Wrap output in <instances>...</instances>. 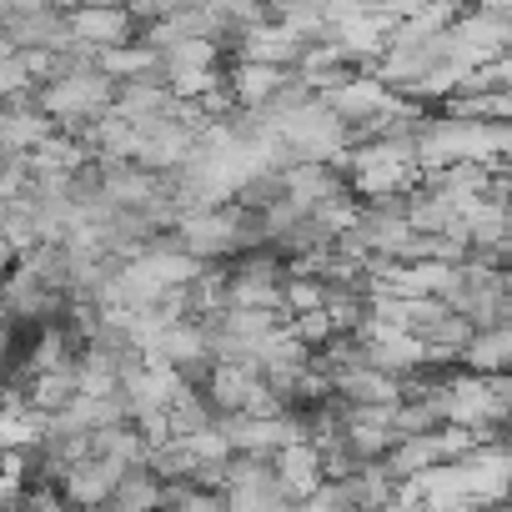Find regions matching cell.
I'll use <instances>...</instances> for the list:
<instances>
[{"label":"cell","instance_id":"1","mask_svg":"<svg viewBox=\"0 0 512 512\" xmlns=\"http://www.w3.org/2000/svg\"><path fill=\"white\" fill-rule=\"evenodd\" d=\"M36 106L66 126L71 136H86L111 106H116V81L96 66V71H76V76H61V81H46L36 91Z\"/></svg>","mask_w":512,"mask_h":512},{"label":"cell","instance_id":"2","mask_svg":"<svg viewBox=\"0 0 512 512\" xmlns=\"http://www.w3.org/2000/svg\"><path fill=\"white\" fill-rule=\"evenodd\" d=\"M226 507L231 512H297L302 502L277 477L272 457H231L226 467Z\"/></svg>","mask_w":512,"mask_h":512},{"label":"cell","instance_id":"3","mask_svg":"<svg viewBox=\"0 0 512 512\" xmlns=\"http://www.w3.org/2000/svg\"><path fill=\"white\" fill-rule=\"evenodd\" d=\"M126 472H131V467H121V462H111V457H101V452H86L81 462H71V467L61 472V497H66L76 512H101Z\"/></svg>","mask_w":512,"mask_h":512},{"label":"cell","instance_id":"4","mask_svg":"<svg viewBox=\"0 0 512 512\" xmlns=\"http://www.w3.org/2000/svg\"><path fill=\"white\" fill-rule=\"evenodd\" d=\"M66 21H71V36L96 51H116L136 41V16L126 6H76L66 11Z\"/></svg>","mask_w":512,"mask_h":512},{"label":"cell","instance_id":"5","mask_svg":"<svg viewBox=\"0 0 512 512\" xmlns=\"http://www.w3.org/2000/svg\"><path fill=\"white\" fill-rule=\"evenodd\" d=\"M56 136V121L36 101H11L0 106V151L6 156H31L41 141Z\"/></svg>","mask_w":512,"mask_h":512},{"label":"cell","instance_id":"6","mask_svg":"<svg viewBox=\"0 0 512 512\" xmlns=\"http://www.w3.org/2000/svg\"><path fill=\"white\" fill-rule=\"evenodd\" d=\"M272 467H277V477L287 482V492L302 502V497H312L322 482H327V467H322V452L312 447V442H292V447H282L277 457H272Z\"/></svg>","mask_w":512,"mask_h":512},{"label":"cell","instance_id":"7","mask_svg":"<svg viewBox=\"0 0 512 512\" xmlns=\"http://www.w3.org/2000/svg\"><path fill=\"white\" fill-rule=\"evenodd\" d=\"M161 497H166V482H161L151 467H131V472L116 482L106 512H161Z\"/></svg>","mask_w":512,"mask_h":512},{"label":"cell","instance_id":"8","mask_svg":"<svg viewBox=\"0 0 512 512\" xmlns=\"http://www.w3.org/2000/svg\"><path fill=\"white\" fill-rule=\"evenodd\" d=\"M76 392H81V382H76V357L61 362V367H46V372H36V377L26 382V402H31L36 412H61Z\"/></svg>","mask_w":512,"mask_h":512},{"label":"cell","instance_id":"9","mask_svg":"<svg viewBox=\"0 0 512 512\" xmlns=\"http://www.w3.org/2000/svg\"><path fill=\"white\" fill-rule=\"evenodd\" d=\"M41 81L26 61V51H11V46H0V106H11L21 96H36Z\"/></svg>","mask_w":512,"mask_h":512},{"label":"cell","instance_id":"10","mask_svg":"<svg viewBox=\"0 0 512 512\" xmlns=\"http://www.w3.org/2000/svg\"><path fill=\"white\" fill-rule=\"evenodd\" d=\"M297 512H357V507L347 502L342 482H332V477H327V482H322L312 497H302V507H297Z\"/></svg>","mask_w":512,"mask_h":512}]
</instances>
